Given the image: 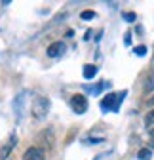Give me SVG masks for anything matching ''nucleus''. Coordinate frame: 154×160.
Returning a JSON list of instances; mask_svg holds the SVG:
<instances>
[{
    "label": "nucleus",
    "instance_id": "7ed1b4c3",
    "mask_svg": "<svg viewBox=\"0 0 154 160\" xmlns=\"http://www.w3.org/2000/svg\"><path fill=\"white\" fill-rule=\"evenodd\" d=\"M70 107H72V111L76 114H82V112L88 111V99L84 95H80V93H76V95L70 97Z\"/></svg>",
    "mask_w": 154,
    "mask_h": 160
},
{
    "label": "nucleus",
    "instance_id": "4468645a",
    "mask_svg": "<svg viewBox=\"0 0 154 160\" xmlns=\"http://www.w3.org/2000/svg\"><path fill=\"white\" fill-rule=\"evenodd\" d=\"M129 42H131V32H126V38H124V44H126V46H129Z\"/></svg>",
    "mask_w": 154,
    "mask_h": 160
},
{
    "label": "nucleus",
    "instance_id": "9d476101",
    "mask_svg": "<svg viewBox=\"0 0 154 160\" xmlns=\"http://www.w3.org/2000/svg\"><path fill=\"white\" fill-rule=\"evenodd\" d=\"M145 126H154V109L150 112H147V118H145Z\"/></svg>",
    "mask_w": 154,
    "mask_h": 160
},
{
    "label": "nucleus",
    "instance_id": "f8f14e48",
    "mask_svg": "<svg viewBox=\"0 0 154 160\" xmlns=\"http://www.w3.org/2000/svg\"><path fill=\"white\" fill-rule=\"evenodd\" d=\"M82 19H93L95 17V12H91V10H88V12H82V15H80Z\"/></svg>",
    "mask_w": 154,
    "mask_h": 160
},
{
    "label": "nucleus",
    "instance_id": "2eb2a0df",
    "mask_svg": "<svg viewBox=\"0 0 154 160\" xmlns=\"http://www.w3.org/2000/svg\"><path fill=\"white\" fill-rule=\"evenodd\" d=\"M150 145L154 147V130H150Z\"/></svg>",
    "mask_w": 154,
    "mask_h": 160
},
{
    "label": "nucleus",
    "instance_id": "1a4fd4ad",
    "mask_svg": "<svg viewBox=\"0 0 154 160\" xmlns=\"http://www.w3.org/2000/svg\"><path fill=\"white\" fill-rule=\"evenodd\" d=\"M137 156H139V160H150L152 158V151L150 149H141L137 152Z\"/></svg>",
    "mask_w": 154,
    "mask_h": 160
},
{
    "label": "nucleus",
    "instance_id": "f257e3e1",
    "mask_svg": "<svg viewBox=\"0 0 154 160\" xmlns=\"http://www.w3.org/2000/svg\"><path fill=\"white\" fill-rule=\"evenodd\" d=\"M124 95H126V92H120V93H108L107 97H103V101L99 103L101 111H105V112H108V111L116 112V111L120 109V103L124 101Z\"/></svg>",
    "mask_w": 154,
    "mask_h": 160
},
{
    "label": "nucleus",
    "instance_id": "20e7f679",
    "mask_svg": "<svg viewBox=\"0 0 154 160\" xmlns=\"http://www.w3.org/2000/svg\"><path fill=\"white\" fill-rule=\"evenodd\" d=\"M67 52V44L65 42H53L48 46V55L50 57H61Z\"/></svg>",
    "mask_w": 154,
    "mask_h": 160
},
{
    "label": "nucleus",
    "instance_id": "6e6552de",
    "mask_svg": "<svg viewBox=\"0 0 154 160\" xmlns=\"http://www.w3.org/2000/svg\"><path fill=\"white\" fill-rule=\"evenodd\" d=\"M82 74H84V78H86V80H91L95 74H97V67H95V65H84Z\"/></svg>",
    "mask_w": 154,
    "mask_h": 160
},
{
    "label": "nucleus",
    "instance_id": "0eeeda50",
    "mask_svg": "<svg viewBox=\"0 0 154 160\" xmlns=\"http://www.w3.org/2000/svg\"><path fill=\"white\" fill-rule=\"evenodd\" d=\"M143 88H145V92H152V90H154V69H152V71H150V72L147 74Z\"/></svg>",
    "mask_w": 154,
    "mask_h": 160
},
{
    "label": "nucleus",
    "instance_id": "39448f33",
    "mask_svg": "<svg viewBox=\"0 0 154 160\" xmlns=\"http://www.w3.org/2000/svg\"><path fill=\"white\" fill-rule=\"evenodd\" d=\"M23 160H44V151L38 147H31L23 154Z\"/></svg>",
    "mask_w": 154,
    "mask_h": 160
},
{
    "label": "nucleus",
    "instance_id": "dca6fc26",
    "mask_svg": "<svg viewBox=\"0 0 154 160\" xmlns=\"http://www.w3.org/2000/svg\"><path fill=\"white\" fill-rule=\"evenodd\" d=\"M147 105H150V107H154V95L148 99V101H147Z\"/></svg>",
    "mask_w": 154,
    "mask_h": 160
},
{
    "label": "nucleus",
    "instance_id": "ddd939ff",
    "mask_svg": "<svg viewBox=\"0 0 154 160\" xmlns=\"http://www.w3.org/2000/svg\"><path fill=\"white\" fill-rule=\"evenodd\" d=\"M124 19H126L128 23H131L133 19H135V13H129V12H126V13H124Z\"/></svg>",
    "mask_w": 154,
    "mask_h": 160
},
{
    "label": "nucleus",
    "instance_id": "9b49d317",
    "mask_svg": "<svg viewBox=\"0 0 154 160\" xmlns=\"http://www.w3.org/2000/svg\"><path fill=\"white\" fill-rule=\"evenodd\" d=\"M147 52H148V48L147 46H135V48H133V53H135V55H147Z\"/></svg>",
    "mask_w": 154,
    "mask_h": 160
},
{
    "label": "nucleus",
    "instance_id": "f03ea898",
    "mask_svg": "<svg viewBox=\"0 0 154 160\" xmlns=\"http://www.w3.org/2000/svg\"><path fill=\"white\" fill-rule=\"evenodd\" d=\"M48 112H50V101H48V97H44V95L34 97V101H32V116L42 120V118H46Z\"/></svg>",
    "mask_w": 154,
    "mask_h": 160
},
{
    "label": "nucleus",
    "instance_id": "423d86ee",
    "mask_svg": "<svg viewBox=\"0 0 154 160\" xmlns=\"http://www.w3.org/2000/svg\"><path fill=\"white\" fill-rule=\"evenodd\" d=\"M15 147V135H12L8 141H6V145L2 147V151H0V160H6L8 158V154L12 152V149Z\"/></svg>",
    "mask_w": 154,
    "mask_h": 160
}]
</instances>
